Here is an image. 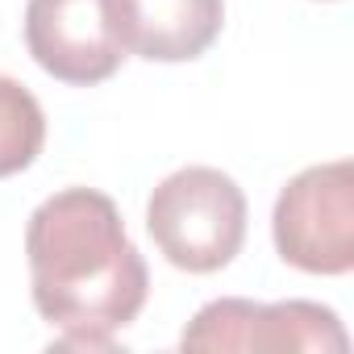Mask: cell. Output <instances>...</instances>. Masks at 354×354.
Returning a JSON list of instances; mask_svg holds the SVG:
<instances>
[{
	"mask_svg": "<svg viewBox=\"0 0 354 354\" xmlns=\"http://www.w3.org/2000/svg\"><path fill=\"white\" fill-rule=\"evenodd\" d=\"M121 50L150 63L201 59L221 26L225 0H109Z\"/></svg>",
	"mask_w": 354,
	"mask_h": 354,
	"instance_id": "8992f818",
	"label": "cell"
},
{
	"mask_svg": "<svg viewBox=\"0 0 354 354\" xmlns=\"http://www.w3.org/2000/svg\"><path fill=\"white\" fill-rule=\"evenodd\" d=\"M275 250L308 275H346L354 267V167L346 158L300 171L271 213Z\"/></svg>",
	"mask_w": 354,
	"mask_h": 354,
	"instance_id": "3957f363",
	"label": "cell"
},
{
	"mask_svg": "<svg viewBox=\"0 0 354 354\" xmlns=\"http://www.w3.org/2000/svg\"><path fill=\"white\" fill-rule=\"evenodd\" d=\"M146 230L171 267L209 275L230 267L246 242V196L217 167L171 171L150 192Z\"/></svg>",
	"mask_w": 354,
	"mask_h": 354,
	"instance_id": "7a4b0ae2",
	"label": "cell"
},
{
	"mask_svg": "<svg viewBox=\"0 0 354 354\" xmlns=\"http://www.w3.org/2000/svg\"><path fill=\"white\" fill-rule=\"evenodd\" d=\"M46 146V113L38 104V96L0 75V180L34 167V158Z\"/></svg>",
	"mask_w": 354,
	"mask_h": 354,
	"instance_id": "52a82bcc",
	"label": "cell"
},
{
	"mask_svg": "<svg viewBox=\"0 0 354 354\" xmlns=\"http://www.w3.org/2000/svg\"><path fill=\"white\" fill-rule=\"evenodd\" d=\"M26 46L46 75L75 88L104 84L125 59L109 0H30Z\"/></svg>",
	"mask_w": 354,
	"mask_h": 354,
	"instance_id": "5b68a950",
	"label": "cell"
},
{
	"mask_svg": "<svg viewBox=\"0 0 354 354\" xmlns=\"http://www.w3.org/2000/svg\"><path fill=\"white\" fill-rule=\"evenodd\" d=\"M34 308L59 346L109 350L113 333L138 321L150 275L129 242L117 205L96 188H63L26 225Z\"/></svg>",
	"mask_w": 354,
	"mask_h": 354,
	"instance_id": "6da1fadb",
	"label": "cell"
},
{
	"mask_svg": "<svg viewBox=\"0 0 354 354\" xmlns=\"http://www.w3.org/2000/svg\"><path fill=\"white\" fill-rule=\"evenodd\" d=\"M184 350H321L346 354L350 337L333 308L313 300L259 304L225 296L205 304L180 337Z\"/></svg>",
	"mask_w": 354,
	"mask_h": 354,
	"instance_id": "277c9868",
	"label": "cell"
}]
</instances>
